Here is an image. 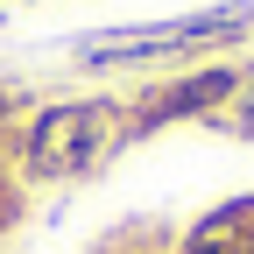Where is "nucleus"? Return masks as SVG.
I'll use <instances>...</instances> for the list:
<instances>
[{"label":"nucleus","mask_w":254,"mask_h":254,"mask_svg":"<svg viewBox=\"0 0 254 254\" xmlns=\"http://www.w3.org/2000/svg\"><path fill=\"white\" fill-rule=\"evenodd\" d=\"M127 148V99L120 92H92V99H50L21 120L14 134V170L21 184H71V177H92L106 170L113 155Z\"/></svg>","instance_id":"obj_1"},{"label":"nucleus","mask_w":254,"mask_h":254,"mask_svg":"<svg viewBox=\"0 0 254 254\" xmlns=\"http://www.w3.org/2000/svg\"><path fill=\"white\" fill-rule=\"evenodd\" d=\"M254 36V0H219L198 14H170V21H141V28H106L85 36L78 64L85 71H134V64H205L226 57L233 43Z\"/></svg>","instance_id":"obj_2"},{"label":"nucleus","mask_w":254,"mask_h":254,"mask_svg":"<svg viewBox=\"0 0 254 254\" xmlns=\"http://www.w3.org/2000/svg\"><path fill=\"white\" fill-rule=\"evenodd\" d=\"M240 92H247V64H233V57H205L190 71H177V78H148L127 99V141H148V134H163L177 120H212Z\"/></svg>","instance_id":"obj_3"},{"label":"nucleus","mask_w":254,"mask_h":254,"mask_svg":"<svg viewBox=\"0 0 254 254\" xmlns=\"http://www.w3.org/2000/svg\"><path fill=\"white\" fill-rule=\"evenodd\" d=\"M21 219H28V184H21V170H14V155L0 148V240L21 233Z\"/></svg>","instance_id":"obj_4"},{"label":"nucleus","mask_w":254,"mask_h":254,"mask_svg":"<svg viewBox=\"0 0 254 254\" xmlns=\"http://www.w3.org/2000/svg\"><path fill=\"white\" fill-rule=\"evenodd\" d=\"M36 113V99H28L21 85H7L0 78V148H14V134H21V120Z\"/></svg>","instance_id":"obj_5"},{"label":"nucleus","mask_w":254,"mask_h":254,"mask_svg":"<svg viewBox=\"0 0 254 254\" xmlns=\"http://www.w3.org/2000/svg\"><path fill=\"white\" fill-rule=\"evenodd\" d=\"M240 226H247V254H254V190H240Z\"/></svg>","instance_id":"obj_6"}]
</instances>
